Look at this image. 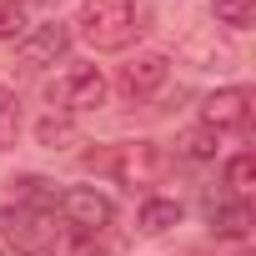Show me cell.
Instances as JSON below:
<instances>
[{
    "mask_svg": "<svg viewBox=\"0 0 256 256\" xmlns=\"http://www.w3.org/2000/svg\"><path fill=\"white\" fill-rule=\"evenodd\" d=\"M226 186H231V196H236V201H246V196H251V186H256V161H251L246 151L226 161Z\"/></svg>",
    "mask_w": 256,
    "mask_h": 256,
    "instance_id": "4fadbf2b",
    "label": "cell"
},
{
    "mask_svg": "<svg viewBox=\"0 0 256 256\" xmlns=\"http://www.w3.org/2000/svg\"><path fill=\"white\" fill-rule=\"evenodd\" d=\"M106 171L120 181V186H156L161 176H166V151L156 146V141H120V146H110V156H106Z\"/></svg>",
    "mask_w": 256,
    "mask_h": 256,
    "instance_id": "277c9868",
    "label": "cell"
},
{
    "mask_svg": "<svg viewBox=\"0 0 256 256\" xmlns=\"http://www.w3.org/2000/svg\"><path fill=\"white\" fill-rule=\"evenodd\" d=\"M66 50H70V26H60V20L30 26V30L16 40V60H20L26 70H46V66L66 60Z\"/></svg>",
    "mask_w": 256,
    "mask_h": 256,
    "instance_id": "8992f818",
    "label": "cell"
},
{
    "mask_svg": "<svg viewBox=\"0 0 256 256\" xmlns=\"http://www.w3.org/2000/svg\"><path fill=\"white\" fill-rule=\"evenodd\" d=\"M176 156H186V161H211L216 156V136L206 131H186V136H176Z\"/></svg>",
    "mask_w": 256,
    "mask_h": 256,
    "instance_id": "9a60e30c",
    "label": "cell"
},
{
    "mask_svg": "<svg viewBox=\"0 0 256 256\" xmlns=\"http://www.w3.org/2000/svg\"><path fill=\"white\" fill-rule=\"evenodd\" d=\"M246 120H251V90L246 86H226V90H211L201 100V126H206L211 136L246 131Z\"/></svg>",
    "mask_w": 256,
    "mask_h": 256,
    "instance_id": "52a82bcc",
    "label": "cell"
},
{
    "mask_svg": "<svg viewBox=\"0 0 256 256\" xmlns=\"http://www.w3.org/2000/svg\"><path fill=\"white\" fill-rule=\"evenodd\" d=\"M211 16L221 20V26H251L256 20V0H211Z\"/></svg>",
    "mask_w": 256,
    "mask_h": 256,
    "instance_id": "2e32d148",
    "label": "cell"
},
{
    "mask_svg": "<svg viewBox=\"0 0 256 256\" xmlns=\"http://www.w3.org/2000/svg\"><path fill=\"white\" fill-rule=\"evenodd\" d=\"M0 256H20V251H16V246H6V241H0Z\"/></svg>",
    "mask_w": 256,
    "mask_h": 256,
    "instance_id": "ac0fdd59",
    "label": "cell"
},
{
    "mask_svg": "<svg viewBox=\"0 0 256 256\" xmlns=\"http://www.w3.org/2000/svg\"><path fill=\"white\" fill-rule=\"evenodd\" d=\"M0 241L20 256H90L96 236L66 226L56 206H6L0 211Z\"/></svg>",
    "mask_w": 256,
    "mask_h": 256,
    "instance_id": "6da1fadb",
    "label": "cell"
},
{
    "mask_svg": "<svg viewBox=\"0 0 256 256\" xmlns=\"http://www.w3.org/2000/svg\"><path fill=\"white\" fill-rule=\"evenodd\" d=\"M56 216H60L66 226L86 231V236H100V231H110L116 206H110V196H100L96 186H70V191L56 196Z\"/></svg>",
    "mask_w": 256,
    "mask_h": 256,
    "instance_id": "5b68a950",
    "label": "cell"
},
{
    "mask_svg": "<svg viewBox=\"0 0 256 256\" xmlns=\"http://www.w3.org/2000/svg\"><path fill=\"white\" fill-rule=\"evenodd\" d=\"M70 36L86 40L90 50H126L141 36V10L136 0H80Z\"/></svg>",
    "mask_w": 256,
    "mask_h": 256,
    "instance_id": "7a4b0ae2",
    "label": "cell"
},
{
    "mask_svg": "<svg viewBox=\"0 0 256 256\" xmlns=\"http://www.w3.org/2000/svg\"><path fill=\"white\" fill-rule=\"evenodd\" d=\"M186 56H191L201 70H236V50H231L221 36H206V40H186Z\"/></svg>",
    "mask_w": 256,
    "mask_h": 256,
    "instance_id": "8fae6325",
    "label": "cell"
},
{
    "mask_svg": "<svg viewBox=\"0 0 256 256\" xmlns=\"http://www.w3.org/2000/svg\"><path fill=\"white\" fill-rule=\"evenodd\" d=\"M166 80H171V60L161 50H141L136 60L120 66V96H131V100H151Z\"/></svg>",
    "mask_w": 256,
    "mask_h": 256,
    "instance_id": "ba28073f",
    "label": "cell"
},
{
    "mask_svg": "<svg viewBox=\"0 0 256 256\" xmlns=\"http://www.w3.org/2000/svg\"><path fill=\"white\" fill-rule=\"evenodd\" d=\"M36 141H40L46 151H66V146H80V131L70 126V116H46V120L36 126Z\"/></svg>",
    "mask_w": 256,
    "mask_h": 256,
    "instance_id": "7c38bea8",
    "label": "cell"
},
{
    "mask_svg": "<svg viewBox=\"0 0 256 256\" xmlns=\"http://www.w3.org/2000/svg\"><path fill=\"white\" fill-rule=\"evenodd\" d=\"M110 96V80L96 70V66H66V76H56L46 86V100H50V116H86V110H100Z\"/></svg>",
    "mask_w": 256,
    "mask_h": 256,
    "instance_id": "3957f363",
    "label": "cell"
},
{
    "mask_svg": "<svg viewBox=\"0 0 256 256\" xmlns=\"http://www.w3.org/2000/svg\"><path fill=\"white\" fill-rule=\"evenodd\" d=\"M16 136H20V96L0 86V151L16 146Z\"/></svg>",
    "mask_w": 256,
    "mask_h": 256,
    "instance_id": "5bb4252c",
    "label": "cell"
},
{
    "mask_svg": "<svg viewBox=\"0 0 256 256\" xmlns=\"http://www.w3.org/2000/svg\"><path fill=\"white\" fill-rule=\"evenodd\" d=\"M211 231L216 236H231V241H241L246 231H251V211H246V201H236V196H226V201H211Z\"/></svg>",
    "mask_w": 256,
    "mask_h": 256,
    "instance_id": "9c48e42d",
    "label": "cell"
},
{
    "mask_svg": "<svg viewBox=\"0 0 256 256\" xmlns=\"http://www.w3.org/2000/svg\"><path fill=\"white\" fill-rule=\"evenodd\" d=\"M136 226H141V236H161V231L181 226V201H166V196H151V201H141V211H136Z\"/></svg>",
    "mask_w": 256,
    "mask_h": 256,
    "instance_id": "30bf717a",
    "label": "cell"
},
{
    "mask_svg": "<svg viewBox=\"0 0 256 256\" xmlns=\"http://www.w3.org/2000/svg\"><path fill=\"white\" fill-rule=\"evenodd\" d=\"M30 26H26V6L10 0V6H0V40H20Z\"/></svg>",
    "mask_w": 256,
    "mask_h": 256,
    "instance_id": "e0dca14e",
    "label": "cell"
}]
</instances>
